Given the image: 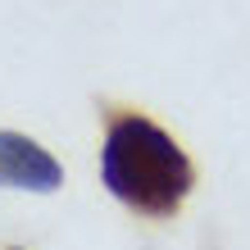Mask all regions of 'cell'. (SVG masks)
I'll use <instances>...</instances> for the list:
<instances>
[{
  "label": "cell",
  "instance_id": "2",
  "mask_svg": "<svg viewBox=\"0 0 250 250\" xmlns=\"http://www.w3.org/2000/svg\"><path fill=\"white\" fill-rule=\"evenodd\" d=\"M64 182V168L41 150L32 137L19 132H0V187L19 191H55Z\"/></svg>",
  "mask_w": 250,
  "mask_h": 250
},
{
  "label": "cell",
  "instance_id": "3",
  "mask_svg": "<svg viewBox=\"0 0 250 250\" xmlns=\"http://www.w3.org/2000/svg\"><path fill=\"white\" fill-rule=\"evenodd\" d=\"M14 250H19V246H14Z\"/></svg>",
  "mask_w": 250,
  "mask_h": 250
},
{
  "label": "cell",
  "instance_id": "1",
  "mask_svg": "<svg viewBox=\"0 0 250 250\" xmlns=\"http://www.w3.org/2000/svg\"><path fill=\"white\" fill-rule=\"evenodd\" d=\"M100 178L109 196L146 218H173L196 187L182 146L141 114H114L100 146Z\"/></svg>",
  "mask_w": 250,
  "mask_h": 250
}]
</instances>
